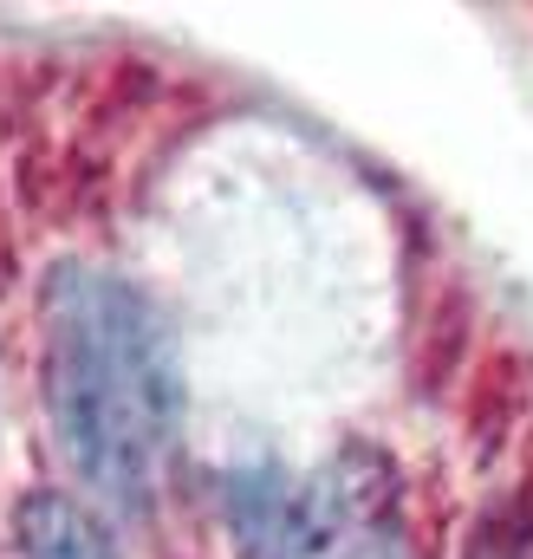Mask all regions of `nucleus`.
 Masks as SVG:
<instances>
[{
    "mask_svg": "<svg viewBox=\"0 0 533 559\" xmlns=\"http://www.w3.org/2000/svg\"><path fill=\"white\" fill-rule=\"evenodd\" d=\"M46 417L85 488L143 521L156 468L182 429V365L169 325L131 280L105 267H52L46 280Z\"/></svg>",
    "mask_w": 533,
    "mask_h": 559,
    "instance_id": "f257e3e1",
    "label": "nucleus"
},
{
    "mask_svg": "<svg viewBox=\"0 0 533 559\" xmlns=\"http://www.w3.org/2000/svg\"><path fill=\"white\" fill-rule=\"evenodd\" d=\"M228 527L241 559H306V481L280 468L228 475Z\"/></svg>",
    "mask_w": 533,
    "mask_h": 559,
    "instance_id": "f03ea898",
    "label": "nucleus"
},
{
    "mask_svg": "<svg viewBox=\"0 0 533 559\" xmlns=\"http://www.w3.org/2000/svg\"><path fill=\"white\" fill-rule=\"evenodd\" d=\"M13 534H20V554L26 559H118V547L105 540V527L59 488H39L20 501L13 514Z\"/></svg>",
    "mask_w": 533,
    "mask_h": 559,
    "instance_id": "7ed1b4c3",
    "label": "nucleus"
},
{
    "mask_svg": "<svg viewBox=\"0 0 533 559\" xmlns=\"http://www.w3.org/2000/svg\"><path fill=\"white\" fill-rule=\"evenodd\" d=\"M332 559H410V547H403V534L391 527V521H378V527L352 534V540H345Z\"/></svg>",
    "mask_w": 533,
    "mask_h": 559,
    "instance_id": "20e7f679",
    "label": "nucleus"
}]
</instances>
